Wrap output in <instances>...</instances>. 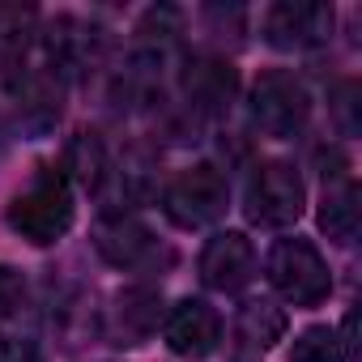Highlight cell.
<instances>
[{
    "instance_id": "obj_1",
    "label": "cell",
    "mask_w": 362,
    "mask_h": 362,
    "mask_svg": "<svg viewBox=\"0 0 362 362\" xmlns=\"http://www.w3.org/2000/svg\"><path fill=\"white\" fill-rule=\"evenodd\" d=\"M77 218V205H73V188H69V175L64 166H39V175L9 201L5 209V222L13 235H22L26 243L35 247H52L69 235Z\"/></svg>"
},
{
    "instance_id": "obj_2",
    "label": "cell",
    "mask_w": 362,
    "mask_h": 362,
    "mask_svg": "<svg viewBox=\"0 0 362 362\" xmlns=\"http://www.w3.org/2000/svg\"><path fill=\"white\" fill-rule=\"evenodd\" d=\"M264 273H269V286L294 307H320L332 294V273L320 247L307 239H277L264 256Z\"/></svg>"
},
{
    "instance_id": "obj_3",
    "label": "cell",
    "mask_w": 362,
    "mask_h": 362,
    "mask_svg": "<svg viewBox=\"0 0 362 362\" xmlns=\"http://www.w3.org/2000/svg\"><path fill=\"white\" fill-rule=\"evenodd\" d=\"M230 205V184H226V175L209 162H197L188 170H179L166 192H162V209L175 226H184V230H197V226H209L226 214Z\"/></svg>"
},
{
    "instance_id": "obj_4",
    "label": "cell",
    "mask_w": 362,
    "mask_h": 362,
    "mask_svg": "<svg viewBox=\"0 0 362 362\" xmlns=\"http://www.w3.org/2000/svg\"><path fill=\"white\" fill-rule=\"evenodd\" d=\"M303 205H307V188H303V175L290 162H260L252 170L243 209L256 226H269V230L294 226L303 218Z\"/></svg>"
},
{
    "instance_id": "obj_5",
    "label": "cell",
    "mask_w": 362,
    "mask_h": 362,
    "mask_svg": "<svg viewBox=\"0 0 362 362\" xmlns=\"http://www.w3.org/2000/svg\"><path fill=\"white\" fill-rule=\"evenodd\" d=\"M252 124L273 136V141H286V136H298L311 119V94L307 86L286 73V69H273V73H260L256 86H252Z\"/></svg>"
},
{
    "instance_id": "obj_6",
    "label": "cell",
    "mask_w": 362,
    "mask_h": 362,
    "mask_svg": "<svg viewBox=\"0 0 362 362\" xmlns=\"http://www.w3.org/2000/svg\"><path fill=\"white\" fill-rule=\"evenodd\" d=\"M9 69H13L9 90H13L22 128L47 132V128L60 119V107H64V73H60L43 52H39V56H26V52H22Z\"/></svg>"
},
{
    "instance_id": "obj_7",
    "label": "cell",
    "mask_w": 362,
    "mask_h": 362,
    "mask_svg": "<svg viewBox=\"0 0 362 362\" xmlns=\"http://www.w3.org/2000/svg\"><path fill=\"white\" fill-rule=\"evenodd\" d=\"M332 5H315V0H281L264 13V39L277 52H311L328 43L332 35Z\"/></svg>"
},
{
    "instance_id": "obj_8",
    "label": "cell",
    "mask_w": 362,
    "mask_h": 362,
    "mask_svg": "<svg viewBox=\"0 0 362 362\" xmlns=\"http://www.w3.org/2000/svg\"><path fill=\"white\" fill-rule=\"evenodd\" d=\"M197 269H201V281L209 290L235 294L256 277V247H252V239L243 230H222V235H214L205 243Z\"/></svg>"
},
{
    "instance_id": "obj_9",
    "label": "cell",
    "mask_w": 362,
    "mask_h": 362,
    "mask_svg": "<svg viewBox=\"0 0 362 362\" xmlns=\"http://www.w3.org/2000/svg\"><path fill=\"white\" fill-rule=\"evenodd\" d=\"M166 345L179 354V358H209L222 341V315L205 303V298H179L170 311H166Z\"/></svg>"
},
{
    "instance_id": "obj_10",
    "label": "cell",
    "mask_w": 362,
    "mask_h": 362,
    "mask_svg": "<svg viewBox=\"0 0 362 362\" xmlns=\"http://www.w3.org/2000/svg\"><path fill=\"white\" fill-rule=\"evenodd\" d=\"M94 247L107 264L115 269H149L158 256V239L145 222L128 218V214H107L94 226Z\"/></svg>"
},
{
    "instance_id": "obj_11",
    "label": "cell",
    "mask_w": 362,
    "mask_h": 362,
    "mask_svg": "<svg viewBox=\"0 0 362 362\" xmlns=\"http://www.w3.org/2000/svg\"><path fill=\"white\" fill-rule=\"evenodd\" d=\"M286 332V311L277 303H243L230 324V358L235 362H260Z\"/></svg>"
},
{
    "instance_id": "obj_12",
    "label": "cell",
    "mask_w": 362,
    "mask_h": 362,
    "mask_svg": "<svg viewBox=\"0 0 362 362\" xmlns=\"http://www.w3.org/2000/svg\"><path fill=\"white\" fill-rule=\"evenodd\" d=\"M184 90H188V98H192V107H197V111L222 115V111L230 107L235 90H239V73H235V64H230V60L205 56V60H197V64L188 69Z\"/></svg>"
},
{
    "instance_id": "obj_13",
    "label": "cell",
    "mask_w": 362,
    "mask_h": 362,
    "mask_svg": "<svg viewBox=\"0 0 362 362\" xmlns=\"http://www.w3.org/2000/svg\"><path fill=\"white\" fill-rule=\"evenodd\" d=\"M64 166L73 170V179H77L86 192H103L107 179H111V153H107V145L98 141V132H77V136L69 141Z\"/></svg>"
},
{
    "instance_id": "obj_14",
    "label": "cell",
    "mask_w": 362,
    "mask_h": 362,
    "mask_svg": "<svg viewBox=\"0 0 362 362\" xmlns=\"http://www.w3.org/2000/svg\"><path fill=\"white\" fill-rule=\"evenodd\" d=\"M320 230L332 239V243H354L358 235V188L354 184H341L324 197L320 205Z\"/></svg>"
},
{
    "instance_id": "obj_15",
    "label": "cell",
    "mask_w": 362,
    "mask_h": 362,
    "mask_svg": "<svg viewBox=\"0 0 362 362\" xmlns=\"http://www.w3.org/2000/svg\"><path fill=\"white\" fill-rule=\"evenodd\" d=\"M119 328L128 337H149L162 320V294L149 290V286H128L119 290Z\"/></svg>"
},
{
    "instance_id": "obj_16",
    "label": "cell",
    "mask_w": 362,
    "mask_h": 362,
    "mask_svg": "<svg viewBox=\"0 0 362 362\" xmlns=\"http://www.w3.org/2000/svg\"><path fill=\"white\" fill-rule=\"evenodd\" d=\"M290 362H345V345L328 324L303 328L290 345Z\"/></svg>"
},
{
    "instance_id": "obj_17",
    "label": "cell",
    "mask_w": 362,
    "mask_h": 362,
    "mask_svg": "<svg viewBox=\"0 0 362 362\" xmlns=\"http://www.w3.org/2000/svg\"><path fill=\"white\" fill-rule=\"evenodd\" d=\"M26 307V277L9 264H0V320H13Z\"/></svg>"
},
{
    "instance_id": "obj_18",
    "label": "cell",
    "mask_w": 362,
    "mask_h": 362,
    "mask_svg": "<svg viewBox=\"0 0 362 362\" xmlns=\"http://www.w3.org/2000/svg\"><path fill=\"white\" fill-rule=\"evenodd\" d=\"M0 362H43V349L26 337H0Z\"/></svg>"
},
{
    "instance_id": "obj_19",
    "label": "cell",
    "mask_w": 362,
    "mask_h": 362,
    "mask_svg": "<svg viewBox=\"0 0 362 362\" xmlns=\"http://www.w3.org/2000/svg\"><path fill=\"white\" fill-rule=\"evenodd\" d=\"M5 141H9V136H5V119H0V153H5Z\"/></svg>"
}]
</instances>
